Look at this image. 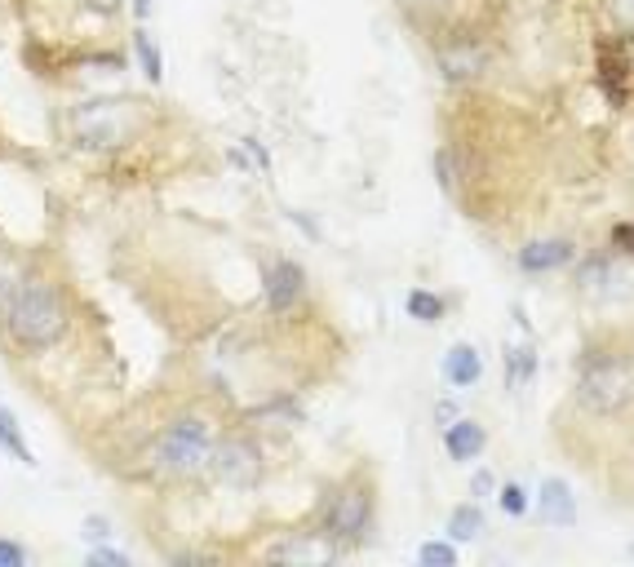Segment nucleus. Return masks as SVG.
Instances as JSON below:
<instances>
[{
	"label": "nucleus",
	"instance_id": "nucleus-1",
	"mask_svg": "<svg viewBox=\"0 0 634 567\" xmlns=\"http://www.w3.org/2000/svg\"><path fill=\"white\" fill-rule=\"evenodd\" d=\"M5 328L23 350H45L67 333V306L53 284L45 279H23L5 302Z\"/></svg>",
	"mask_w": 634,
	"mask_h": 567
},
{
	"label": "nucleus",
	"instance_id": "nucleus-2",
	"mask_svg": "<svg viewBox=\"0 0 634 567\" xmlns=\"http://www.w3.org/2000/svg\"><path fill=\"white\" fill-rule=\"evenodd\" d=\"M630 399V364L617 350H586L577 369V403L595 417H612Z\"/></svg>",
	"mask_w": 634,
	"mask_h": 567
},
{
	"label": "nucleus",
	"instance_id": "nucleus-3",
	"mask_svg": "<svg viewBox=\"0 0 634 567\" xmlns=\"http://www.w3.org/2000/svg\"><path fill=\"white\" fill-rule=\"evenodd\" d=\"M208 448H214V435H208V425L200 417H187V421H174L169 431L160 435L156 444V457L165 470L174 474H191L208 461Z\"/></svg>",
	"mask_w": 634,
	"mask_h": 567
},
{
	"label": "nucleus",
	"instance_id": "nucleus-4",
	"mask_svg": "<svg viewBox=\"0 0 634 567\" xmlns=\"http://www.w3.org/2000/svg\"><path fill=\"white\" fill-rule=\"evenodd\" d=\"M129 124H133V120L124 116L120 102H89V107H81V111L72 116V133H76V142H81V147H94V152L124 142Z\"/></svg>",
	"mask_w": 634,
	"mask_h": 567
},
{
	"label": "nucleus",
	"instance_id": "nucleus-5",
	"mask_svg": "<svg viewBox=\"0 0 634 567\" xmlns=\"http://www.w3.org/2000/svg\"><path fill=\"white\" fill-rule=\"evenodd\" d=\"M369 510H373V496H369V487L350 483V487H342V492L333 496V502H328L324 523H328V532H333L337 541H360V536H364V528H369Z\"/></svg>",
	"mask_w": 634,
	"mask_h": 567
},
{
	"label": "nucleus",
	"instance_id": "nucleus-6",
	"mask_svg": "<svg viewBox=\"0 0 634 567\" xmlns=\"http://www.w3.org/2000/svg\"><path fill=\"white\" fill-rule=\"evenodd\" d=\"M208 466H214V474H218L223 483L249 487V483H258V474H262V453H258L249 439H223V444L208 448Z\"/></svg>",
	"mask_w": 634,
	"mask_h": 567
},
{
	"label": "nucleus",
	"instance_id": "nucleus-7",
	"mask_svg": "<svg viewBox=\"0 0 634 567\" xmlns=\"http://www.w3.org/2000/svg\"><path fill=\"white\" fill-rule=\"evenodd\" d=\"M302 298V270H298V262H275L271 270H266V302H271V311H289L294 302Z\"/></svg>",
	"mask_w": 634,
	"mask_h": 567
},
{
	"label": "nucleus",
	"instance_id": "nucleus-8",
	"mask_svg": "<svg viewBox=\"0 0 634 567\" xmlns=\"http://www.w3.org/2000/svg\"><path fill=\"white\" fill-rule=\"evenodd\" d=\"M537 515H541L546 523H554V528H573L577 506H573V492H569V483L546 479V483H541V492H537Z\"/></svg>",
	"mask_w": 634,
	"mask_h": 567
},
{
	"label": "nucleus",
	"instance_id": "nucleus-9",
	"mask_svg": "<svg viewBox=\"0 0 634 567\" xmlns=\"http://www.w3.org/2000/svg\"><path fill=\"white\" fill-rule=\"evenodd\" d=\"M573 257H577V249L569 240H533L519 253V266L524 270H554V266H569Z\"/></svg>",
	"mask_w": 634,
	"mask_h": 567
},
{
	"label": "nucleus",
	"instance_id": "nucleus-10",
	"mask_svg": "<svg viewBox=\"0 0 634 567\" xmlns=\"http://www.w3.org/2000/svg\"><path fill=\"white\" fill-rule=\"evenodd\" d=\"M483 62H488V53H483L479 45H470V40H457V45H448V49L440 53V67L448 71V81H470V76H479Z\"/></svg>",
	"mask_w": 634,
	"mask_h": 567
},
{
	"label": "nucleus",
	"instance_id": "nucleus-11",
	"mask_svg": "<svg viewBox=\"0 0 634 567\" xmlns=\"http://www.w3.org/2000/svg\"><path fill=\"white\" fill-rule=\"evenodd\" d=\"M444 448H448V457L453 461H470V457H479L483 453V425H475V421H453L448 425V435H444Z\"/></svg>",
	"mask_w": 634,
	"mask_h": 567
},
{
	"label": "nucleus",
	"instance_id": "nucleus-12",
	"mask_svg": "<svg viewBox=\"0 0 634 567\" xmlns=\"http://www.w3.org/2000/svg\"><path fill=\"white\" fill-rule=\"evenodd\" d=\"M479 354H475V346H453L448 350V360H444V377L453 382V386H470V382H479Z\"/></svg>",
	"mask_w": 634,
	"mask_h": 567
},
{
	"label": "nucleus",
	"instance_id": "nucleus-13",
	"mask_svg": "<svg viewBox=\"0 0 634 567\" xmlns=\"http://www.w3.org/2000/svg\"><path fill=\"white\" fill-rule=\"evenodd\" d=\"M0 448H5L14 461L32 466V448H27V439H23V431H19V417H14L10 408H0Z\"/></svg>",
	"mask_w": 634,
	"mask_h": 567
},
{
	"label": "nucleus",
	"instance_id": "nucleus-14",
	"mask_svg": "<svg viewBox=\"0 0 634 567\" xmlns=\"http://www.w3.org/2000/svg\"><path fill=\"white\" fill-rule=\"evenodd\" d=\"M133 49H137V62H143V71H147V81H152V85H160V76H165L160 45H156L147 32H137V36H133Z\"/></svg>",
	"mask_w": 634,
	"mask_h": 567
},
{
	"label": "nucleus",
	"instance_id": "nucleus-15",
	"mask_svg": "<svg viewBox=\"0 0 634 567\" xmlns=\"http://www.w3.org/2000/svg\"><path fill=\"white\" fill-rule=\"evenodd\" d=\"M333 550L324 545V541H315V536H302V541H285V545H275L271 550V558H289V563H298V558H328Z\"/></svg>",
	"mask_w": 634,
	"mask_h": 567
},
{
	"label": "nucleus",
	"instance_id": "nucleus-16",
	"mask_svg": "<svg viewBox=\"0 0 634 567\" xmlns=\"http://www.w3.org/2000/svg\"><path fill=\"white\" fill-rule=\"evenodd\" d=\"M483 532V515H479V506H462V510H453V519H448V536L453 541H475Z\"/></svg>",
	"mask_w": 634,
	"mask_h": 567
},
{
	"label": "nucleus",
	"instance_id": "nucleus-17",
	"mask_svg": "<svg viewBox=\"0 0 634 567\" xmlns=\"http://www.w3.org/2000/svg\"><path fill=\"white\" fill-rule=\"evenodd\" d=\"M408 315L421 319V324H435L444 315V302L435 293H408Z\"/></svg>",
	"mask_w": 634,
	"mask_h": 567
},
{
	"label": "nucleus",
	"instance_id": "nucleus-18",
	"mask_svg": "<svg viewBox=\"0 0 634 567\" xmlns=\"http://www.w3.org/2000/svg\"><path fill=\"white\" fill-rule=\"evenodd\" d=\"M421 563H435V567H453L457 563V554H453V545H444V541H427V545H421V554H417Z\"/></svg>",
	"mask_w": 634,
	"mask_h": 567
},
{
	"label": "nucleus",
	"instance_id": "nucleus-19",
	"mask_svg": "<svg viewBox=\"0 0 634 567\" xmlns=\"http://www.w3.org/2000/svg\"><path fill=\"white\" fill-rule=\"evenodd\" d=\"M533 373H537V354H533V350H515V354H511V386L528 382Z\"/></svg>",
	"mask_w": 634,
	"mask_h": 567
},
{
	"label": "nucleus",
	"instance_id": "nucleus-20",
	"mask_svg": "<svg viewBox=\"0 0 634 567\" xmlns=\"http://www.w3.org/2000/svg\"><path fill=\"white\" fill-rule=\"evenodd\" d=\"M81 536H85L89 545H98V541H107V536H111V523H107V519H98V515H89V519H85V532H81Z\"/></svg>",
	"mask_w": 634,
	"mask_h": 567
},
{
	"label": "nucleus",
	"instance_id": "nucleus-21",
	"mask_svg": "<svg viewBox=\"0 0 634 567\" xmlns=\"http://www.w3.org/2000/svg\"><path fill=\"white\" fill-rule=\"evenodd\" d=\"M502 506H506V515H524V487L519 483L502 487Z\"/></svg>",
	"mask_w": 634,
	"mask_h": 567
},
{
	"label": "nucleus",
	"instance_id": "nucleus-22",
	"mask_svg": "<svg viewBox=\"0 0 634 567\" xmlns=\"http://www.w3.org/2000/svg\"><path fill=\"white\" fill-rule=\"evenodd\" d=\"M23 563H27L23 545H14V541H0V567H23Z\"/></svg>",
	"mask_w": 634,
	"mask_h": 567
},
{
	"label": "nucleus",
	"instance_id": "nucleus-23",
	"mask_svg": "<svg viewBox=\"0 0 634 567\" xmlns=\"http://www.w3.org/2000/svg\"><path fill=\"white\" fill-rule=\"evenodd\" d=\"M435 169H440V186L453 191V186H457V173H453V156H448V152L435 156Z\"/></svg>",
	"mask_w": 634,
	"mask_h": 567
},
{
	"label": "nucleus",
	"instance_id": "nucleus-24",
	"mask_svg": "<svg viewBox=\"0 0 634 567\" xmlns=\"http://www.w3.org/2000/svg\"><path fill=\"white\" fill-rule=\"evenodd\" d=\"M89 563H98V567H129V558H124V554H116V550H94V554H89Z\"/></svg>",
	"mask_w": 634,
	"mask_h": 567
},
{
	"label": "nucleus",
	"instance_id": "nucleus-25",
	"mask_svg": "<svg viewBox=\"0 0 634 567\" xmlns=\"http://www.w3.org/2000/svg\"><path fill=\"white\" fill-rule=\"evenodd\" d=\"M404 5H408V10H444L448 0H404Z\"/></svg>",
	"mask_w": 634,
	"mask_h": 567
},
{
	"label": "nucleus",
	"instance_id": "nucleus-26",
	"mask_svg": "<svg viewBox=\"0 0 634 567\" xmlns=\"http://www.w3.org/2000/svg\"><path fill=\"white\" fill-rule=\"evenodd\" d=\"M89 10H98V14H116L120 10V0H85Z\"/></svg>",
	"mask_w": 634,
	"mask_h": 567
},
{
	"label": "nucleus",
	"instance_id": "nucleus-27",
	"mask_svg": "<svg viewBox=\"0 0 634 567\" xmlns=\"http://www.w3.org/2000/svg\"><path fill=\"white\" fill-rule=\"evenodd\" d=\"M492 492V474H475V496H488Z\"/></svg>",
	"mask_w": 634,
	"mask_h": 567
},
{
	"label": "nucleus",
	"instance_id": "nucleus-28",
	"mask_svg": "<svg viewBox=\"0 0 634 567\" xmlns=\"http://www.w3.org/2000/svg\"><path fill=\"white\" fill-rule=\"evenodd\" d=\"M133 14H137V19H147V14H152V0H133Z\"/></svg>",
	"mask_w": 634,
	"mask_h": 567
},
{
	"label": "nucleus",
	"instance_id": "nucleus-29",
	"mask_svg": "<svg viewBox=\"0 0 634 567\" xmlns=\"http://www.w3.org/2000/svg\"><path fill=\"white\" fill-rule=\"evenodd\" d=\"M617 244H621V253H630V227H617Z\"/></svg>",
	"mask_w": 634,
	"mask_h": 567
}]
</instances>
